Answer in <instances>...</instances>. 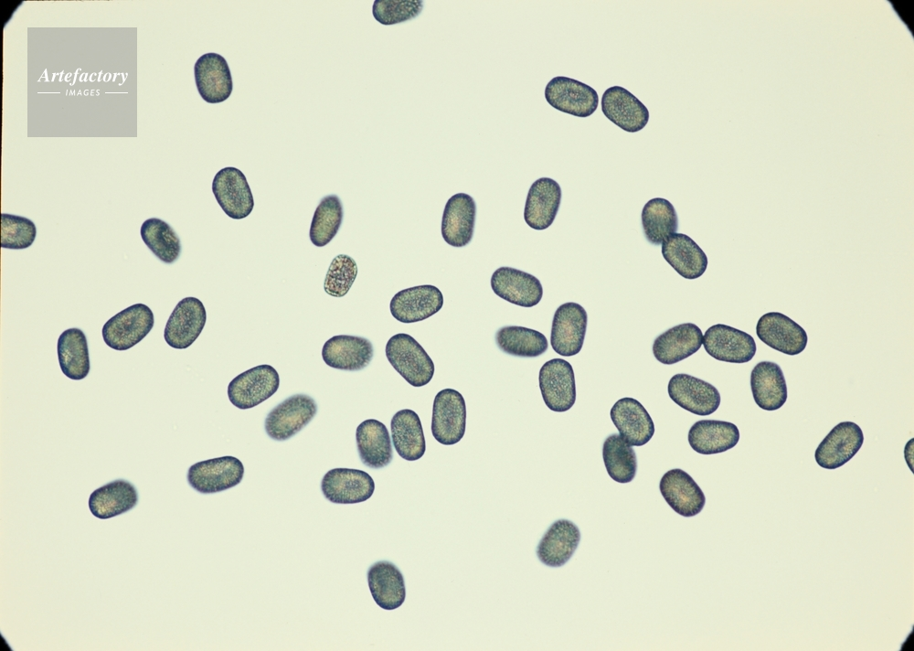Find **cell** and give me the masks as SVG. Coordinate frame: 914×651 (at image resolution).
<instances>
[{"label": "cell", "instance_id": "cell-43", "mask_svg": "<svg viewBox=\"0 0 914 651\" xmlns=\"http://www.w3.org/2000/svg\"><path fill=\"white\" fill-rule=\"evenodd\" d=\"M422 9V0H375L372 14L381 25L391 26L417 17Z\"/></svg>", "mask_w": 914, "mask_h": 651}, {"label": "cell", "instance_id": "cell-30", "mask_svg": "<svg viewBox=\"0 0 914 651\" xmlns=\"http://www.w3.org/2000/svg\"><path fill=\"white\" fill-rule=\"evenodd\" d=\"M367 575L371 595L380 608L392 611L404 603V577L395 564L378 560L369 567Z\"/></svg>", "mask_w": 914, "mask_h": 651}, {"label": "cell", "instance_id": "cell-31", "mask_svg": "<svg viewBox=\"0 0 914 651\" xmlns=\"http://www.w3.org/2000/svg\"><path fill=\"white\" fill-rule=\"evenodd\" d=\"M356 442L359 458L366 466L380 469L391 463V439L383 422L376 419L363 421L356 428Z\"/></svg>", "mask_w": 914, "mask_h": 651}, {"label": "cell", "instance_id": "cell-34", "mask_svg": "<svg viewBox=\"0 0 914 651\" xmlns=\"http://www.w3.org/2000/svg\"><path fill=\"white\" fill-rule=\"evenodd\" d=\"M393 446L404 460L420 459L426 451V442L419 415L410 409L397 411L390 421Z\"/></svg>", "mask_w": 914, "mask_h": 651}, {"label": "cell", "instance_id": "cell-26", "mask_svg": "<svg viewBox=\"0 0 914 651\" xmlns=\"http://www.w3.org/2000/svg\"><path fill=\"white\" fill-rule=\"evenodd\" d=\"M702 341L703 333L696 325L680 324L667 329L654 339L653 354L662 364H675L698 351Z\"/></svg>", "mask_w": 914, "mask_h": 651}, {"label": "cell", "instance_id": "cell-38", "mask_svg": "<svg viewBox=\"0 0 914 651\" xmlns=\"http://www.w3.org/2000/svg\"><path fill=\"white\" fill-rule=\"evenodd\" d=\"M140 234L146 247L161 261L171 264L179 258L181 242L167 222L157 218L147 219L141 226Z\"/></svg>", "mask_w": 914, "mask_h": 651}, {"label": "cell", "instance_id": "cell-3", "mask_svg": "<svg viewBox=\"0 0 914 651\" xmlns=\"http://www.w3.org/2000/svg\"><path fill=\"white\" fill-rule=\"evenodd\" d=\"M317 413L315 400L303 393L286 398L267 414L264 429L275 441H285L302 431Z\"/></svg>", "mask_w": 914, "mask_h": 651}, {"label": "cell", "instance_id": "cell-21", "mask_svg": "<svg viewBox=\"0 0 914 651\" xmlns=\"http://www.w3.org/2000/svg\"><path fill=\"white\" fill-rule=\"evenodd\" d=\"M659 489L665 502L680 516H696L705 507L706 496L702 489L682 469L667 471L660 480Z\"/></svg>", "mask_w": 914, "mask_h": 651}, {"label": "cell", "instance_id": "cell-24", "mask_svg": "<svg viewBox=\"0 0 914 651\" xmlns=\"http://www.w3.org/2000/svg\"><path fill=\"white\" fill-rule=\"evenodd\" d=\"M373 356L372 343L357 336H334L325 341L322 348L324 363L340 370H361L369 365Z\"/></svg>", "mask_w": 914, "mask_h": 651}, {"label": "cell", "instance_id": "cell-44", "mask_svg": "<svg viewBox=\"0 0 914 651\" xmlns=\"http://www.w3.org/2000/svg\"><path fill=\"white\" fill-rule=\"evenodd\" d=\"M913 446H914V438H911L907 443V444L905 445V449H904L905 460H906V462H907V464H908L909 467L910 468V470H911L912 473H913V457H914V455H913V453H914Z\"/></svg>", "mask_w": 914, "mask_h": 651}, {"label": "cell", "instance_id": "cell-18", "mask_svg": "<svg viewBox=\"0 0 914 651\" xmlns=\"http://www.w3.org/2000/svg\"><path fill=\"white\" fill-rule=\"evenodd\" d=\"M194 77L200 97L208 103L225 101L233 91L228 62L218 53L201 55L194 65Z\"/></svg>", "mask_w": 914, "mask_h": 651}, {"label": "cell", "instance_id": "cell-13", "mask_svg": "<svg viewBox=\"0 0 914 651\" xmlns=\"http://www.w3.org/2000/svg\"><path fill=\"white\" fill-rule=\"evenodd\" d=\"M212 192L222 210L230 219H245L254 208V199L247 178L236 167H224L215 175Z\"/></svg>", "mask_w": 914, "mask_h": 651}, {"label": "cell", "instance_id": "cell-35", "mask_svg": "<svg viewBox=\"0 0 914 651\" xmlns=\"http://www.w3.org/2000/svg\"><path fill=\"white\" fill-rule=\"evenodd\" d=\"M57 353L60 369L69 379L80 380L90 369L86 336L82 330L71 327L58 336Z\"/></svg>", "mask_w": 914, "mask_h": 651}, {"label": "cell", "instance_id": "cell-6", "mask_svg": "<svg viewBox=\"0 0 914 651\" xmlns=\"http://www.w3.org/2000/svg\"><path fill=\"white\" fill-rule=\"evenodd\" d=\"M244 475V466L237 457L227 455L192 464L186 479L201 494H215L238 486Z\"/></svg>", "mask_w": 914, "mask_h": 651}, {"label": "cell", "instance_id": "cell-23", "mask_svg": "<svg viewBox=\"0 0 914 651\" xmlns=\"http://www.w3.org/2000/svg\"><path fill=\"white\" fill-rule=\"evenodd\" d=\"M611 419L623 441L632 446L646 444L654 434V423L647 410L637 400H618L610 411Z\"/></svg>", "mask_w": 914, "mask_h": 651}, {"label": "cell", "instance_id": "cell-7", "mask_svg": "<svg viewBox=\"0 0 914 651\" xmlns=\"http://www.w3.org/2000/svg\"><path fill=\"white\" fill-rule=\"evenodd\" d=\"M545 99L554 109L577 117H589L599 105V95L578 80L556 76L545 87Z\"/></svg>", "mask_w": 914, "mask_h": 651}, {"label": "cell", "instance_id": "cell-40", "mask_svg": "<svg viewBox=\"0 0 914 651\" xmlns=\"http://www.w3.org/2000/svg\"><path fill=\"white\" fill-rule=\"evenodd\" d=\"M344 210L340 198L330 194L324 197L316 207L311 221L309 238L316 247L327 245L337 234L343 221Z\"/></svg>", "mask_w": 914, "mask_h": 651}, {"label": "cell", "instance_id": "cell-15", "mask_svg": "<svg viewBox=\"0 0 914 651\" xmlns=\"http://www.w3.org/2000/svg\"><path fill=\"white\" fill-rule=\"evenodd\" d=\"M756 334L768 347L789 356L801 354L808 343L806 331L780 312L762 315L757 322Z\"/></svg>", "mask_w": 914, "mask_h": 651}, {"label": "cell", "instance_id": "cell-29", "mask_svg": "<svg viewBox=\"0 0 914 651\" xmlns=\"http://www.w3.org/2000/svg\"><path fill=\"white\" fill-rule=\"evenodd\" d=\"M750 389L757 406L765 411L781 408L788 398L781 368L772 361H760L750 373Z\"/></svg>", "mask_w": 914, "mask_h": 651}, {"label": "cell", "instance_id": "cell-10", "mask_svg": "<svg viewBox=\"0 0 914 651\" xmlns=\"http://www.w3.org/2000/svg\"><path fill=\"white\" fill-rule=\"evenodd\" d=\"M207 321L203 303L197 297L180 300L169 315L164 330L165 343L175 349L189 347L199 336Z\"/></svg>", "mask_w": 914, "mask_h": 651}, {"label": "cell", "instance_id": "cell-19", "mask_svg": "<svg viewBox=\"0 0 914 651\" xmlns=\"http://www.w3.org/2000/svg\"><path fill=\"white\" fill-rule=\"evenodd\" d=\"M600 104L604 116L625 132H639L649 121L647 107L622 86L615 85L606 89Z\"/></svg>", "mask_w": 914, "mask_h": 651}, {"label": "cell", "instance_id": "cell-5", "mask_svg": "<svg viewBox=\"0 0 914 651\" xmlns=\"http://www.w3.org/2000/svg\"><path fill=\"white\" fill-rule=\"evenodd\" d=\"M466 428V404L463 396L453 389L440 390L433 400L431 433L443 445L459 443Z\"/></svg>", "mask_w": 914, "mask_h": 651}, {"label": "cell", "instance_id": "cell-2", "mask_svg": "<svg viewBox=\"0 0 914 651\" xmlns=\"http://www.w3.org/2000/svg\"><path fill=\"white\" fill-rule=\"evenodd\" d=\"M154 325V317L151 308L138 303L120 311L106 321L101 335L109 347L124 351L141 342L150 333Z\"/></svg>", "mask_w": 914, "mask_h": 651}, {"label": "cell", "instance_id": "cell-16", "mask_svg": "<svg viewBox=\"0 0 914 651\" xmlns=\"http://www.w3.org/2000/svg\"><path fill=\"white\" fill-rule=\"evenodd\" d=\"M321 490L324 496L332 503L357 504L372 496L375 482L363 470L339 467L324 474Z\"/></svg>", "mask_w": 914, "mask_h": 651}, {"label": "cell", "instance_id": "cell-1", "mask_svg": "<svg viewBox=\"0 0 914 651\" xmlns=\"http://www.w3.org/2000/svg\"><path fill=\"white\" fill-rule=\"evenodd\" d=\"M385 353L390 365L409 385L422 387L432 379L434 363L410 335L398 333L392 336L387 342Z\"/></svg>", "mask_w": 914, "mask_h": 651}, {"label": "cell", "instance_id": "cell-12", "mask_svg": "<svg viewBox=\"0 0 914 651\" xmlns=\"http://www.w3.org/2000/svg\"><path fill=\"white\" fill-rule=\"evenodd\" d=\"M588 323L586 310L579 304L569 302L555 311L550 335L553 350L563 357L577 355L583 347Z\"/></svg>", "mask_w": 914, "mask_h": 651}, {"label": "cell", "instance_id": "cell-42", "mask_svg": "<svg viewBox=\"0 0 914 651\" xmlns=\"http://www.w3.org/2000/svg\"><path fill=\"white\" fill-rule=\"evenodd\" d=\"M356 261L349 255L341 253L331 261L324 282V292L333 297L345 296L357 275Z\"/></svg>", "mask_w": 914, "mask_h": 651}, {"label": "cell", "instance_id": "cell-22", "mask_svg": "<svg viewBox=\"0 0 914 651\" xmlns=\"http://www.w3.org/2000/svg\"><path fill=\"white\" fill-rule=\"evenodd\" d=\"M476 203L470 195L457 193L446 202L442 213L441 232L445 242L452 247L468 245L473 236Z\"/></svg>", "mask_w": 914, "mask_h": 651}, {"label": "cell", "instance_id": "cell-4", "mask_svg": "<svg viewBox=\"0 0 914 651\" xmlns=\"http://www.w3.org/2000/svg\"><path fill=\"white\" fill-rule=\"evenodd\" d=\"M279 386L277 370L271 365L262 364L236 376L228 383V397L238 409L248 410L271 398Z\"/></svg>", "mask_w": 914, "mask_h": 651}, {"label": "cell", "instance_id": "cell-39", "mask_svg": "<svg viewBox=\"0 0 914 651\" xmlns=\"http://www.w3.org/2000/svg\"><path fill=\"white\" fill-rule=\"evenodd\" d=\"M602 458L610 477L622 484L629 483L637 472L636 454L632 445L618 433L609 435L602 445Z\"/></svg>", "mask_w": 914, "mask_h": 651}, {"label": "cell", "instance_id": "cell-28", "mask_svg": "<svg viewBox=\"0 0 914 651\" xmlns=\"http://www.w3.org/2000/svg\"><path fill=\"white\" fill-rule=\"evenodd\" d=\"M667 263L682 277L694 280L704 274L707 257L697 243L684 233H674L666 238L661 248Z\"/></svg>", "mask_w": 914, "mask_h": 651}, {"label": "cell", "instance_id": "cell-37", "mask_svg": "<svg viewBox=\"0 0 914 651\" xmlns=\"http://www.w3.org/2000/svg\"><path fill=\"white\" fill-rule=\"evenodd\" d=\"M642 226L646 240L660 245L678 229V219L673 204L665 198L654 197L643 208Z\"/></svg>", "mask_w": 914, "mask_h": 651}, {"label": "cell", "instance_id": "cell-33", "mask_svg": "<svg viewBox=\"0 0 914 651\" xmlns=\"http://www.w3.org/2000/svg\"><path fill=\"white\" fill-rule=\"evenodd\" d=\"M138 502V493L133 484L116 479L95 489L89 497L91 514L100 519H108L133 508Z\"/></svg>", "mask_w": 914, "mask_h": 651}, {"label": "cell", "instance_id": "cell-41", "mask_svg": "<svg viewBox=\"0 0 914 651\" xmlns=\"http://www.w3.org/2000/svg\"><path fill=\"white\" fill-rule=\"evenodd\" d=\"M37 235L35 223L25 217L1 213V241L5 249L23 250L30 247Z\"/></svg>", "mask_w": 914, "mask_h": 651}, {"label": "cell", "instance_id": "cell-20", "mask_svg": "<svg viewBox=\"0 0 914 651\" xmlns=\"http://www.w3.org/2000/svg\"><path fill=\"white\" fill-rule=\"evenodd\" d=\"M491 287L500 298L523 307L537 305L543 296L542 284L536 276L508 266L493 272Z\"/></svg>", "mask_w": 914, "mask_h": 651}, {"label": "cell", "instance_id": "cell-8", "mask_svg": "<svg viewBox=\"0 0 914 651\" xmlns=\"http://www.w3.org/2000/svg\"><path fill=\"white\" fill-rule=\"evenodd\" d=\"M539 389L546 406L555 412H564L576 401L573 368L563 358H552L543 364L538 375Z\"/></svg>", "mask_w": 914, "mask_h": 651}, {"label": "cell", "instance_id": "cell-9", "mask_svg": "<svg viewBox=\"0 0 914 651\" xmlns=\"http://www.w3.org/2000/svg\"><path fill=\"white\" fill-rule=\"evenodd\" d=\"M702 345L713 358L728 363H747L757 351L753 336L733 326L717 324L707 329Z\"/></svg>", "mask_w": 914, "mask_h": 651}, {"label": "cell", "instance_id": "cell-25", "mask_svg": "<svg viewBox=\"0 0 914 651\" xmlns=\"http://www.w3.org/2000/svg\"><path fill=\"white\" fill-rule=\"evenodd\" d=\"M562 192L559 184L550 177H540L529 187L525 208L526 223L536 230L551 226L558 211Z\"/></svg>", "mask_w": 914, "mask_h": 651}, {"label": "cell", "instance_id": "cell-32", "mask_svg": "<svg viewBox=\"0 0 914 651\" xmlns=\"http://www.w3.org/2000/svg\"><path fill=\"white\" fill-rule=\"evenodd\" d=\"M740 438L738 426L718 420H700L688 432L691 448L701 454L724 453L737 445Z\"/></svg>", "mask_w": 914, "mask_h": 651}, {"label": "cell", "instance_id": "cell-27", "mask_svg": "<svg viewBox=\"0 0 914 651\" xmlns=\"http://www.w3.org/2000/svg\"><path fill=\"white\" fill-rule=\"evenodd\" d=\"M580 540L579 528L568 519L552 523L537 547L538 560L548 567H561L576 551Z\"/></svg>", "mask_w": 914, "mask_h": 651}, {"label": "cell", "instance_id": "cell-36", "mask_svg": "<svg viewBox=\"0 0 914 651\" xmlns=\"http://www.w3.org/2000/svg\"><path fill=\"white\" fill-rule=\"evenodd\" d=\"M495 343L504 353L519 358L538 357L548 347L541 332L520 326L500 327L495 333Z\"/></svg>", "mask_w": 914, "mask_h": 651}, {"label": "cell", "instance_id": "cell-14", "mask_svg": "<svg viewBox=\"0 0 914 651\" xmlns=\"http://www.w3.org/2000/svg\"><path fill=\"white\" fill-rule=\"evenodd\" d=\"M667 391L675 403L700 416L715 412L721 401L720 393L715 386L685 373L675 374L670 379Z\"/></svg>", "mask_w": 914, "mask_h": 651}, {"label": "cell", "instance_id": "cell-11", "mask_svg": "<svg viewBox=\"0 0 914 651\" xmlns=\"http://www.w3.org/2000/svg\"><path fill=\"white\" fill-rule=\"evenodd\" d=\"M864 433L851 421L837 423L817 446L814 459L823 468L834 470L849 462L860 450Z\"/></svg>", "mask_w": 914, "mask_h": 651}, {"label": "cell", "instance_id": "cell-17", "mask_svg": "<svg viewBox=\"0 0 914 651\" xmlns=\"http://www.w3.org/2000/svg\"><path fill=\"white\" fill-rule=\"evenodd\" d=\"M443 305L441 290L431 284H421L399 291L390 300L392 316L404 324L423 321Z\"/></svg>", "mask_w": 914, "mask_h": 651}]
</instances>
